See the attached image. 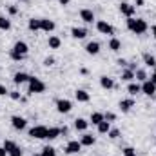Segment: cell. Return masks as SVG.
I'll use <instances>...</instances> for the list:
<instances>
[{
    "mask_svg": "<svg viewBox=\"0 0 156 156\" xmlns=\"http://www.w3.org/2000/svg\"><path fill=\"white\" fill-rule=\"evenodd\" d=\"M104 118H105L107 122H115V120H116V115H115V113H105Z\"/></svg>",
    "mask_w": 156,
    "mask_h": 156,
    "instance_id": "f35d334b",
    "label": "cell"
},
{
    "mask_svg": "<svg viewBox=\"0 0 156 156\" xmlns=\"http://www.w3.org/2000/svg\"><path fill=\"white\" fill-rule=\"evenodd\" d=\"M0 69H2V66H0Z\"/></svg>",
    "mask_w": 156,
    "mask_h": 156,
    "instance_id": "f907efd6",
    "label": "cell"
},
{
    "mask_svg": "<svg viewBox=\"0 0 156 156\" xmlns=\"http://www.w3.org/2000/svg\"><path fill=\"white\" fill-rule=\"evenodd\" d=\"M100 85L104 89H113L115 87V80L109 78V76H100Z\"/></svg>",
    "mask_w": 156,
    "mask_h": 156,
    "instance_id": "44dd1931",
    "label": "cell"
},
{
    "mask_svg": "<svg viewBox=\"0 0 156 156\" xmlns=\"http://www.w3.org/2000/svg\"><path fill=\"white\" fill-rule=\"evenodd\" d=\"M120 78H122L123 82H133V80H134V71H131V69H123Z\"/></svg>",
    "mask_w": 156,
    "mask_h": 156,
    "instance_id": "4316f807",
    "label": "cell"
},
{
    "mask_svg": "<svg viewBox=\"0 0 156 156\" xmlns=\"http://www.w3.org/2000/svg\"><path fill=\"white\" fill-rule=\"evenodd\" d=\"M7 94H9V91H7V87L0 83V96H7Z\"/></svg>",
    "mask_w": 156,
    "mask_h": 156,
    "instance_id": "ab89813d",
    "label": "cell"
},
{
    "mask_svg": "<svg viewBox=\"0 0 156 156\" xmlns=\"http://www.w3.org/2000/svg\"><path fill=\"white\" fill-rule=\"evenodd\" d=\"M80 75H89V71H87L85 67H82V69H80Z\"/></svg>",
    "mask_w": 156,
    "mask_h": 156,
    "instance_id": "f6af8a7d",
    "label": "cell"
},
{
    "mask_svg": "<svg viewBox=\"0 0 156 156\" xmlns=\"http://www.w3.org/2000/svg\"><path fill=\"white\" fill-rule=\"evenodd\" d=\"M37 156H56V151H55V147H51V145H47V147H44L42 149V153Z\"/></svg>",
    "mask_w": 156,
    "mask_h": 156,
    "instance_id": "4dcf8cb0",
    "label": "cell"
},
{
    "mask_svg": "<svg viewBox=\"0 0 156 156\" xmlns=\"http://www.w3.org/2000/svg\"><path fill=\"white\" fill-rule=\"evenodd\" d=\"M144 64L147 67H156V58L151 53H144Z\"/></svg>",
    "mask_w": 156,
    "mask_h": 156,
    "instance_id": "d4e9b609",
    "label": "cell"
},
{
    "mask_svg": "<svg viewBox=\"0 0 156 156\" xmlns=\"http://www.w3.org/2000/svg\"><path fill=\"white\" fill-rule=\"evenodd\" d=\"M80 18L85 22V24H93L94 22V13H93V9H80Z\"/></svg>",
    "mask_w": 156,
    "mask_h": 156,
    "instance_id": "7c38bea8",
    "label": "cell"
},
{
    "mask_svg": "<svg viewBox=\"0 0 156 156\" xmlns=\"http://www.w3.org/2000/svg\"><path fill=\"white\" fill-rule=\"evenodd\" d=\"M7 13H9L11 16H15V15H18V7H16V5H9V7H7Z\"/></svg>",
    "mask_w": 156,
    "mask_h": 156,
    "instance_id": "8d00e7d4",
    "label": "cell"
},
{
    "mask_svg": "<svg viewBox=\"0 0 156 156\" xmlns=\"http://www.w3.org/2000/svg\"><path fill=\"white\" fill-rule=\"evenodd\" d=\"M120 13H122L123 16L131 18V16H134V13H136V7H134L133 4H129V2H120Z\"/></svg>",
    "mask_w": 156,
    "mask_h": 156,
    "instance_id": "52a82bcc",
    "label": "cell"
},
{
    "mask_svg": "<svg viewBox=\"0 0 156 156\" xmlns=\"http://www.w3.org/2000/svg\"><path fill=\"white\" fill-rule=\"evenodd\" d=\"M9 98L15 100V102H20V100H22V94H20L18 91H9Z\"/></svg>",
    "mask_w": 156,
    "mask_h": 156,
    "instance_id": "836d02e7",
    "label": "cell"
},
{
    "mask_svg": "<svg viewBox=\"0 0 156 156\" xmlns=\"http://www.w3.org/2000/svg\"><path fill=\"white\" fill-rule=\"evenodd\" d=\"M96 29H98V33L107 35V37H113V35H115V27H113L109 22H105V20H98V22H96Z\"/></svg>",
    "mask_w": 156,
    "mask_h": 156,
    "instance_id": "277c9868",
    "label": "cell"
},
{
    "mask_svg": "<svg viewBox=\"0 0 156 156\" xmlns=\"http://www.w3.org/2000/svg\"><path fill=\"white\" fill-rule=\"evenodd\" d=\"M27 29L33 31V33L40 31V18H29V22H27Z\"/></svg>",
    "mask_w": 156,
    "mask_h": 156,
    "instance_id": "603a6c76",
    "label": "cell"
},
{
    "mask_svg": "<svg viewBox=\"0 0 156 156\" xmlns=\"http://www.w3.org/2000/svg\"><path fill=\"white\" fill-rule=\"evenodd\" d=\"M60 44H62V40L58 38V37H49V40H47V45H49L51 49H58Z\"/></svg>",
    "mask_w": 156,
    "mask_h": 156,
    "instance_id": "f1b7e54d",
    "label": "cell"
},
{
    "mask_svg": "<svg viewBox=\"0 0 156 156\" xmlns=\"http://www.w3.org/2000/svg\"><path fill=\"white\" fill-rule=\"evenodd\" d=\"M134 78H136L138 82H145V80H149V78H147V73H145L144 69H136V71H134Z\"/></svg>",
    "mask_w": 156,
    "mask_h": 156,
    "instance_id": "1f68e13d",
    "label": "cell"
},
{
    "mask_svg": "<svg viewBox=\"0 0 156 156\" xmlns=\"http://www.w3.org/2000/svg\"><path fill=\"white\" fill-rule=\"evenodd\" d=\"M120 47H122V42L118 38H115V37H111V40H109V49L116 53V51H120Z\"/></svg>",
    "mask_w": 156,
    "mask_h": 156,
    "instance_id": "83f0119b",
    "label": "cell"
},
{
    "mask_svg": "<svg viewBox=\"0 0 156 156\" xmlns=\"http://www.w3.org/2000/svg\"><path fill=\"white\" fill-rule=\"evenodd\" d=\"M45 91V83L37 76H31L27 82V94H40Z\"/></svg>",
    "mask_w": 156,
    "mask_h": 156,
    "instance_id": "3957f363",
    "label": "cell"
},
{
    "mask_svg": "<svg viewBox=\"0 0 156 156\" xmlns=\"http://www.w3.org/2000/svg\"><path fill=\"white\" fill-rule=\"evenodd\" d=\"M11 125H13V129H16V131H24V129L27 127V120L24 116L15 115V116H11Z\"/></svg>",
    "mask_w": 156,
    "mask_h": 156,
    "instance_id": "ba28073f",
    "label": "cell"
},
{
    "mask_svg": "<svg viewBox=\"0 0 156 156\" xmlns=\"http://www.w3.org/2000/svg\"><path fill=\"white\" fill-rule=\"evenodd\" d=\"M142 93H144V94H147V96H154L156 85L151 82V80H145V82H142Z\"/></svg>",
    "mask_w": 156,
    "mask_h": 156,
    "instance_id": "30bf717a",
    "label": "cell"
},
{
    "mask_svg": "<svg viewBox=\"0 0 156 156\" xmlns=\"http://www.w3.org/2000/svg\"><path fill=\"white\" fill-rule=\"evenodd\" d=\"M75 98H76L78 102H82V104H85V102L91 100V96H89V93L85 89H76L75 91Z\"/></svg>",
    "mask_w": 156,
    "mask_h": 156,
    "instance_id": "2e32d148",
    "label": "cell"
},
{
    "mask_svg": "<svg viewBox=\"0 0 156 156\" xmlns=\"http://www.w3.org/2000/svg\"><path fill=\"white\" fill-rule=\"evenodd\" d=\"M20 2H29V0H20Z\"/></svg>",
    "mask_w": 156,
    "mask_h": 156,
    "instance_id": "681fc988",
    "label": "cell"
},
{
    "mask_svg": "<svg viewBox=\"0 0 156 156\" xmlns=\"http://www.w3.org/2000/svg\"><path fill=\"white\" fill-rule=\"evenodd\" d=\"M29 75H27V73H22V71H20V73H15V76H13V82H15V83H16V85H22V83H27V82H29Z\"/></svg>",
    "mask_w": 156,
    "mask_h": 156,
    "instance_id": "9a60e30c",
    "label": "cell"
},
{
    "mask_svg": "<svg viewBox=\"0 0 156 156\" xmlns=\"http://www.w3.org/2000/svg\"><path fill=\"white\" fill-rule=\"evenodd\" d=\"M60 136V127H47V136L45 140H55Z\"/></svg>",
    "mask_w": 156,
    "mask_h": 156,
    "instance_id": "7402d4cb",
    "label": "cell"
},
{
    "mask_svg": "<svg viewBox=\"0 0 156 156\" xmlns=\"http://www.w3.org/2000/svg\"><path fill=\"white\" fill-rule=\"evenodd\" d=\"M116 64L120 66V67H123V66H127V60H123V58H120V60H118Z\"/></svg>",
    "mask_w": 156,
    "mask_h": 156,
    "instance_id": "60d3db41",
    "label": "cell"
},
{
    "mask_svg": "<svg viewBox=\"0 0 156 156\" xmlns=\"http://www.w3.org/2000/svg\"><path fill=\"white\" fill-rule=\"evenodd\" d=\"M71 37L76 38V40L85 38V37H87V29H85V27H73V29H71Z\"/></svg>",
    "mask_w": 156,
    "mask_h": 156,
    "instance_id": "e0dca14e",
    "label": "cell"
},
{
    "mask_svg": "<svg viewBox=\"0 0 156 156\" xmlns=\"http://www.w3.org/2000/svg\"><path fill=\"white\" fill-rule=\"evenodd\" d=\"M53 64H55V58H53V56H47V58L44 60V66H45V67H51Z\"/></svg>",
    "mask_w": 156,
    "mask_h": 156,
    "instance_id": "74e56055",
    "label": "cell"
},
{
    "mask_svg": "<svg viewBox=\"0 0 156 156\" xmlns=\"http://www.w3.org/2000/svg\"><path fill=\"white\" fill-rule=\"evenodd\" d=\"M127 93H129L131 96H136L138 93H142V85L136 83V82H129V85H127Z\"/></svg>",
    "mask_w": 156,
    "mask_h": 156,
    "instance_id": "d6986e66",
    "label": "cell"
},
{
    "mask_svg": "<svg viewBox=\"0 0 156 156\" xmlns=\"http://www.w3.org/2000/svg\"><path fill=\"white\" fill-rule=\"evenodd\" d=\"M80 151H82V144H80L78 140L67 142V145H66V154H78Z\"/></svg>",
    "mask_w": 156,
    "mask_h": 156,
    "instance_id": "9c48e42d",
    "label": "cell"
},
{
    "mask_svg": "<svg viewBox=\"0 0 156 156\" xmlns=\"http://www.w3.org/2000/svg\"><path fill=\"white\" fill-rule=\"evenodd\" d=\"M127 29H129L131 33H134V35H144V33L149 29V26H147V22H145L144 18H134V16H131V18H127Z\"/></svg>",
    "mask_w": 156,
    "mask_h": 156,
    "instance_id": "7a4b0ae2",
    "label": "cell"
},
{
    "mask_svg": "<svg viewBox=\"0 0 156 156\" xmlns=\"http://www.w3.org/2000/svg\"><path fill=\"white\" fill-rule=\"evenodd\" d=\"M55 22L53 20H49V18H40V31H44V33H51V31H55Z\"/></svg>",
    "mask_w": 156,
    "mask_h": 156,
    "instance_id": "8fae6325",
    "label": "cell"
},
{
    "mask_svg": "<svg viewBox=\"0 0 156 156\" xmlns=\"http://www.w3.org/2000/svg\"><path fill=\"white\" fill-rule=\"evenodd\" d=\"M122 153H123V156H136V149H133V147H125Z\"/></svg>",
    "mask_w": 156,
    "mask_h": 156,
    "instance_id": "e575fe53",
    "label": "cell"
},
{
    "mask_svg": "<svg viewBox=\"0 0 156 156\" xmlns=\"http://www.w3.org/2000/svg\"><path fill=\"white\" fill-rule=\"evenodd\" d=\"M27 53H29L27 44L22 42V40H18V42H15V45H13L9 56H11V60H15V62H22V60L27 58Z\"/></svg>",
    "mask_w": 156,
    "mask_h": 156,
    "instance_id": "6da1fadb",
    "label": "cell"
},
{
    "mask_svg": "<svg viewBox=\"0 0 156 156\" xmlns=\"http://www.w3.org/2000/svg\"><path fill=\"white\" fill-rule=\"evenodd\" d=\"M96 129H98V133H100V134H107V133L111 131V122L104 120V122H100V123L96 125Z\"/></svg>",
    "mask_w": 156,
    "mask_h": 156,
    "instance_id": "ffe728a7",
    "label": "cell"
},
{
    "mask_svg": "<svg viewBox=\"0 0 156 156\" xmlns=\"http://www.w3.org/2000/svg\"><path fill=\"white\" fill-rule=\"evenodd\" d=\"M29 136L37 138V140H45L47 136V127L45 125H35L33 129H29Z\"/></svg>",
    "mask_w": 156,
    "mask_h": 156,
    "instance_id": "8992f818",
    "label": "cell"
},
{
    "mask_svg": "<svg viewBox=\"0 0 156 156\" xmlns=\"http://www.w3.org/2000/svg\"><path fill=\"white\" fill-rule=\"evenodd\" d=\"M107 136H109V138H113V140H116L118 136H120V129H111V131L107 133Z\"/></svg>",
    "mask_w": 156,
    "mask_h": 156,
    "instance_id": "d590c367",
    "label": "cell"
},
{
    "mask_svg": "<svg viewBox=\"0 0 156 156\" xmlns=\"http://www.w3.org/2000/svg\"><path fill=\"white\" fill-rule=\"evenodd\" d=\"M0 29L2 31H9L11 29V20L5 16H0Z\"/></svg>",
    "mask_w": 156,
    "mask_h": 156,
    "instance_id": "f546056e",
    "label": "cell"
},
{
    "mask_svg": "<svg viewBox=\"0 0 156 156\" xmlns=\"http://www.w3.org/2000/svg\"><path fill=\"white\" fill-rule=\"evenodd\" d=\"M151 31H153V37L156 38V26H153V27H151Z\"/></svg>",
    "mask_w": 156,
    "mask_h": 156,
    "instance_id": "c3c4849f",
    "label": "cell"
},
{
    "mask_svg": "<svg viewBox=\"0 0 156 156\" xmlns=\"http://www.w3.org/2000/svg\"><path fill=\"white\" fill-rule=\"evenodd\" d=\"M118 105H120V111H122V113H129V111L134 107V100H133V98H123V100H120Z\"/></svg>",
    "mask_w": 156,
    "mask_h": 156,
    "instance_id": "5bb4252c",
    "label": "cell"
},
{
    "mask_svg": "<svg viewBox=\"0 0 156 156\" xmlns=\"http://www.w3.org/2000/svg\"><path fill=\"white\" fill-rule=\"evenodd\" d=\"M85 53L87 55H98L100 53V44L98 42H89L85 45Z\"/></svg>",
    "mask_w": 156,
    "mask_h": 156,
    "instance_id": "ac0fdd59",
    "label": "cell"
},
{
    "mask_svg": "<svg viewBox=\"0 0 156 156\" xmlns=\"http://www.w3.org/2000/svg\"><path fill=\"white\" fill-rule=\"evenodd\" d=\"M80 144H82V147H93L96 144V138L93 134H89V133H83L82 138H80Z\"/></svg>",
    "mask_w": 156,
    "mask_h": 156,
    "instance_id": "4fadbf2b",
    "label": "cell"
},
{
    "mask_svg": "<svg viewBox=\"0 0 156 156\" xmlns=\"http://www.w3.org/2000/svg\"><path fill=\"white\" fill-rule=\"evenodd\" d=\"M149 80H151V82H153V83L156 85V71L153 73V75H151V78H149Z\"/></svg>",
    "mask_w": 156,
    "mask_h": 156,
    "instance_id": "7bdbcfd3",
    "label": "cell"
},
{
    "mask_svg": "<svg viewBox=\"0 0 156 156\" xmlns=\"http://www.w3.org/2000/svg\"><path fill=\"white\" fill-rule=\"evenodd\" d=\"M71 109H73V102H71V100H67V98L56 100V111H58V113L67 115V113H71Z\"/></svg>",
    "mask_w": 156,
    "mask_h": 156,
    "instance_id": "5b68a950",
    "label": "cell"
},
{
    "mask_svg": "<svg viewBox=\"0 0 156 156\" xmlns=\"http://www.w3.org/2000/svg\"><path fill=\"white\" fill-rule=\"evenodd\" d=\"M105 118H104V113H91V118H89V123H93V125H98L100 122H104Z\"/></svg>",
    "mask_w": 156,
    "mask_h": 156,
    "instance_id": "484cf974",
    "label": "cell"
},
{
    "mask_svg": "<svg viewBox=\"0 0 156 156\" xmlns=\"http://www.w3.org/2000/svg\"><path fill=\"white\" fill-rule=\"evenodd\" d=\"M0 156H7V151L4 147H0Z\"/></svg>",
    "mask_w": 156,
    "mask_h": 156,
    "instance_id": "ee69618b",
    "label": "cell"
},
{
    "mask_svg": "<svg viewBox=\"0 0 156 156\" xmlns=\"http://www.w3.org/2000/svg\"><path fill=\"white\" fill-rule=\"evenodd\" d=\"M87 127H89V122H87V120H83V118H76V120H75V129H76V131H82V133H83Z\"/></svg>",
    "mask_w": 156,
    "mask_h": 156,
    "instance_id": "cb8c5ba5",
    "label": "cell"
},
{
    "mask_svg": "<svg viewBox=\"0 0 156 156\" xmlns=\"http://www.w3.org/2000/svg\"><path fill=\"white\" fill-rule=\"evenodd\" d=\"M138 5H144V0H136V4H134V7H138Z\"/></svg>",
    "mask_w": 156,
    "mask_h": 156,
    "instance_id": "bcb514c9",
    "label": "cell"
},
{
    "mask_svg": "<svg viewBox=\"0 0 156 156\" xmlns=\"http://www.w3.org/2000/svg\"><path fill=\"white\" fill-rule=\"evenodd\" d=\"M24 154V151H22V147H18V145H13L9 151H7V156H22Z\"/></svg>",
    "mask_w": 156,
    "mask_h": 156,
    "instance_id": "d6a6232c",
    "label": "cell"
},
{
    "mask_svg": "<svg viewBox=\"0 0 156 156\" xmlns=\"http://www.w3.org/2000/svg\"><path fill=\"white\" fill-rule=\"evenodd\" d=\"M58 2H60V5H67L69 4V0H58Z\"/></svg>",
    "mask_w": 156,
    "mask_h": 156,
    "instance_id": "7dc6e473",
    "label": "cell"
},
{
    "mask_svg": "<svg viewBox=\"0 0 156 156\" xmlns=\"http://www.w3.org/2000/svg\"><path fill=\"white\" fill-rule=\"evenodd\" d=\"M67 133H69V129H67L66 125H64V127H60V134H67Z\"/></svg>",
    "mask_w": 156,
    "mask_h": 156,
    "instance_id": "b9f144b4",
    "label": "cell"
}]
</instances>
